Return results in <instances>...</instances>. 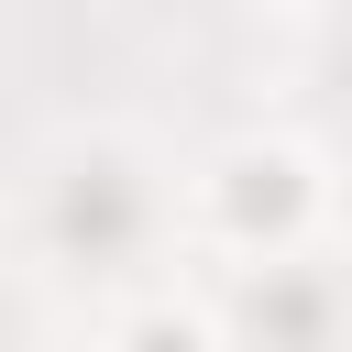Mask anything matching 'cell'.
Returning <instances> with one entry per match:
<instances>
[{
	"label": "cell",
	"instance_id": "7a4b0ae2",
	"mask_svg": "<svg viewBox=\"0 0 352 352\" xmlns=\"http://www.w3.org/2000/svg\"><path fill=\"white\" fill-rule=\"evenodd\" d=\"M44 198H55V231L77 242V253H110L121 231H143L165 198H154V176H132V143H66L55 154V176H44Z\"/></svg>",
	"mask_w": 352,
	"mask_h": 352
},
{
	"label": "cell",
	"instance_id": "277c9868",
	"mask_svg": "<svg viewBox=\"0 0 352 352\" xmlns=\"http://www.w3.org/2000/svg\"><path fill=\"white\" fill-rule=\"evenodd\" d=\"M22 352H110L99 330H44V341H22Z\"/></svg>",
	"mask_w": 352,
	"mask_h": 352
},
{
	"label": "cell",
	"instance_id": "3957f363",
	"mask_svg": "<svg viewBox=\"0 0 352 352\" xmlns=\"http://www.w3.org/2000/svg\"><path fill=\"white\" fill-rule=\"evenodd\" d=\"M99 341H110V352H231L220 308H209V297H176V286H154V297L110 308V319H99Z\"/></svg>",
	"mask_w": 352,
	"mask_h": 352
},
{
	"label": "cell",
	"instance_id": "6da1fadb",
	"mask_svg": "<svg viewBox=\"0 0 352 352\" xmlns=\"http://www.w3.org/2000/svg\"><path fill=\"white\" fill-rule=\"evenodd\" d=\"M176 220H187V242L198 253H231V264H253V275H286L330 220H341V176H330V154L308 143V132H231V143H209L198 165H187V198H176Z\"/></svg>",
	"mask_w": 352,
	"mask_h": 352
}]
</instances>
